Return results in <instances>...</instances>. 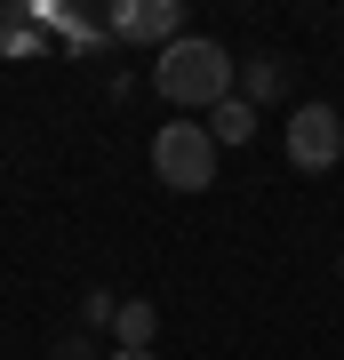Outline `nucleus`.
<instances>
[{"mask_svg":"<svg viewBox=\"0 0 344 360\" xmlns=\"http://www.w3.org/2000/svg\"><path fill=\"white\" fill-rule=\"evenodd\" d=\"M281 89H288V65H281V56H248L241 80H232V96H241V104H272Z\"/></svg>","mask_w":344,"mask_h":360,"instance_id":"6","label":"nucleus"},{"mask_svg":"<svg viewBox=\"0 0 344 360\" xmlns=\"http://www.w3.org/2000/svg\"><path fill=\"white\" fill-rule=\"evenodd\" d=\"M113 312H120L113 288H89V296H80V328H113Z\"/></svg>","mask_w":344,"mask_h":360,"instance_id":"8","label":"nucleus"},{"mask_svg":"<svg viewBox=\"0 0 344 360\" xmlns=\"http://www.w3.org/2000/svg\"><path fill=\"white\" fill-rule=\"evenodd\" d=\"M288 160L305 168V176H320V168L344 160V120H336V104H296V112H288Z\"/></svg>","mask_w":344,"mask_h":360,"instance_id":"3","label":"nucleus"},{"mask_svg":"<svg viewBox=\"0 0 344 360\" xmlns=\"http://www.w3.org/2000/svg\"><path fill=\"white\" fill-rule=\"evenodd\" d=\"M104 32H120V40H153V49H168V40H184V8H177V0H120V8L104 16Z\"/></svg>","mask_w":344,"mask_h":360,"instance_id":"4","label":"nucleus"},{"mask_svg":"<svg viewBox=\"0 0 344 360\" xmlns=\"http://www.w3.org/2000/svg\"><path fill=\"white\" fill-rule=\"evenodd\" d=\"M208 136H217V153H224V144H248V136H256V104L224 96L217 112H208Z\"/></svg>","mask_w":344,"mask_h":360,"instance_id":"7","label":"nucleus"},{"mask_svg":"<svg viewBox=\"0 0 344 360\" xmlns=\"http://www.w3.org/2000/svg\"><path fill=\"white\" fill-rule=\"evenodd\" d=\"M49 360H104V352L89 345V336H56V352H49Z\"/></svg>","mask_w":344,"mask_h":360,"instance_id":"9","label":"nucleus"},{"mask_svg":"<svg viewBox=\"0 0 344 360\" xmlns=\"http://www.w3.org/2000/svg\"><path fill=\"white\" fill-rule=\"evenodd\" d=\"M336 272H344V257H336Z\"/></svg>","mask_w":344,"mask_h":360,"instance_id":"11","label":"nucleus"},{"mask_svg":"<svg viewBox=\"0 0 344 360\" xmlns=\"http://www.w3.org/2000/svg\"><path fill=\"white\" fill-rule=\"evenodd\" d=\"M153 176L168 184V193H208L217 184V136H208V120H168V129H153Z\"/></svg>","mask_w":344,"mask_h":360,"instance_id":"2","label":"nucleus"},{"mask_svg":"<svg viewBox=\"0 0 344 360\" xmlns=\"http://www.w3.org/2000/svg\"><path fill=\"white\" fill-rule=\"evenodd\" d=\"M104 336H113L120 352H153V336H160V312L144 304V296H120V312H113V328H104Z\"/></svg>","mask_w":344,"mask_h":360,"instance_id":"5","label":"nucleus"},{"mask_svg":"<svg viewBox=\"0 0 344 360\" xmlns=\"http://www.w3.org/2000/svg\"><path fill=\"white\" fill-rule=\"evenodd\" d=\"M104 360H160V352H104Z\"/></svg>","mask_w":344,"mask_h":360,"instance_id":"10","label":"nucleus"},{"mask_svg":"<svg viewBox=\"0 0 344 360\" xmlns=\"http://www.w3.org/2000/svg\"><path fill=\"white\" fill-rule=\"evenodd\" d=\"M232 80H241V65H232V49L208 40V32H184V40H168V49L153 56V89L177 104L184 120H208L232 96Z\"/></svg>","mask_w":344,"mask_h":360,"instance_id":"1","label":"nucleus"}]
</instances>
